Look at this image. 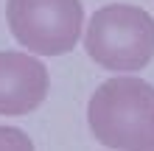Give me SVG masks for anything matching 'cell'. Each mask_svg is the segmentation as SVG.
Returning <instances> with one entry per match:
<instances>
[{"label":"cell","mask_w":154,"mask_h":151,"mask_svg":"<svg viewBox=\"0 0 154 151\" xmlns=\"http://www.w3.org/2000/svg\"><path fill=\"white\" fill-rule=\"evenodd\" d=\"M87 120L95 140L118 151L154 148V87L137 76H115L93 92Z\"/></svg>","instance_id":"6da1fadb"},{"label":"cell","mask_w":154,"mask_h":151,"mask_svg":"<svg viewBox=\"0 0 154 151\" xmlns=\"http://www.w3.org/2000/svg\"><path fill=\"white\" fill-rule=\"evenodd\" d=\"M84 50L104 70L137 73L154 59V17L129 3L101 6L87 23Z\"/></svg>","instance_id":"7a4b0ae2"},{"label":"cell","mask_w":154,"mask_h":151,"mask_svg":"<svg viewBox=\"0 0 154 151\" xmlns=\"http://www.w3.org/2000/svg\"><path fill=\"white\" fill-rule=\"evenodd\" d=\"M11 37L37 56H65L79 45L81 0H6Z\"/></svg>","instance_id":"3957f363"},{"label":"cell","mask_w":154,"mask_h":151,"mask_svg":"<svg viewBox=\"0 0 154 151\" xmlns=\"http://www.w3.org/2000/svg\"><path fill=\"white\" fill-rule=\"evenodd\" d=\"M48 87V67L37 59V53L0 50V115H31L45 101Z\"/></svg>","instance_id":"277c9868"},{"label":"cell","mask_w":154,"mask_h":151,"mask_svg":"<svg viewBox=\"0 0 154 151\" xmlns=\"http://www.w3.org/2000/svg\"><path fill=\"white\" fill-rule=\"evenodd\" d=\"M0 148H20V151H28L31 148V140L25 137V131L20 129H11V126H0Z\"/></svg>","instance_id":"5b68a950"}]
</instances>
